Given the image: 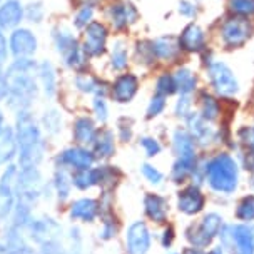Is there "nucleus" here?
Wrapping results in <instances>:
<instances>
[{"instance_id": "1", "label": "nucleus", "mask_w": 254, "mask_h": 254, "mask_svg": "<svg viewBox=\"0 0 254 254\" xmlns=\"http://www.w3.org/2000/svg\"><path fill=\"white\" fill-rule=\"evenodd\" d=\"M201 184L221 199L233 197L241 186V166L231 152L221 151L201 159Z\"/></svg>"}, {"instance_id": "2", "label": "nucleus", "mask_w": 254, "mask_h": 254, "mask_svg": "<svg viewBox=\"0 0 254 254\" xmlns=\"http://www.w3.org/2000/svg\"><path fill=\"white\" fill-rule=\"evenodd\" d=\"M15 137L20 167H37L45 154V140L39 122L29 111L17 112Z\"/></svg>"}, {"instance_id": "3", "label": "nucleus", "mask_w": 254, "mask_h": 254, "mask_svg": "<svg viewBox=\"0 0 254 254\" xmlns=\"http://www.w3.org/2000/svg\"><path fill=\"white\" fill-rule=\"evenodd\" d=\"M226 226V219L221 212H202L197 221L190 222L184 229V239L190 248L207 249L214 244Z\"/></svg>"}, {"instance_id": "4", "label": "nucleus", "mask_w": 254, "mask_h": 254, "mask_svg": "<svg viewBox=\"0 0 254 254\" xmlns=\"http://www.w3.org/2000/svg\"><path fill=\"white\" fill-rule=\"evenodd\" d=\"M8 80L7 104L12 111H29L39 95V84L30 72H5Z\"/></svg>"}, {"instance_id": "5", "label": "nucleus", "mask_w": 254, "mask_h": 254, "mask_svg": "<svg viewBox=\"0 0 254 254\" xmlns=\"http://www.w3.org/2000/svg\"><path fill=\"white\" fill-rule=\"evenodd\" d=\"M52 40L57 54L61 56L64 65H67L72 70H77L80 74L87 67V54L84 52L82 44L65 27H56L52 30Z\"/></svg>"}, {"instance_id": "6", "label": "nucleus", "mask_w": 254, "mask_h": 254, "mask_svg": "<svg viewBox=\"0 0 254 254\" xmlns=\"http://www.w3.org/2000/svg\"><path fill=\"white\" fill-rule=\"evenodd\" d=\"M217 241L229 254H254V224L226 222Z\"/></svg>"}, {"instance_id": "7", "label": "nucleus", "mask_w": 254, "mask_h": 254, "mask_svg": "<svg viewBox=\"0 0 254 254\" xmlns=\"http://www.w3.org/2000/svg\"><path fill=\"white\" fill-rule=\"evenodd\" d=\"M44 189L45 186L37 167H20L19 174H17L15 202L32 207L44 194Z\"/></svg>"}, {"instance_id": "8", "label": "nucleus", "mask_w": 254, "mask_h": 254, "mask_svg": "<svg viewBox=\"0 0 254 254\" xmlns=\"http://www.w3.org/2000/svg\"><path fill=\"white\" fill-rule=\"evenodd\" d=\"M207 196L202 189V184L199 183H188L183 184L178 192H176V209L179 214L186 217H197L202 212H206Z\"/></svg>"}, {"instance_id": "9", "label": "nucleus", "mask_w": 254, "mask_h": 254, "mask_svg": "<svg viewBox=\"0 0 254 254\" xmlns=\"http://www.w3.org/2000/svg\"><path fill=\"white\" fill-rule=\"evenodd\" d=\"M207 79L217 97L231 99L239 92V82L234 72L221 61H211L207 64Z\"/></svg>"}, {"instance_id": "10", "label": "nucleus", "mask_w": 254, "mask_h": 254, "mask_svg": "<svg viewBox=\"0 0 254 254\" xmlns=\"http://www.w3.org/2000/svg\"><path fill=\"white\" fill-rule=\"evenodd\" d=\"M254 27L251 24V20L244 19V17H231L226 19L221 24L219 29V37L221 42L224 44V47L228 49H238L243 47L248 42V39L253 35Z\"/></svg>"}, {"instance_id": "11", "label": "nucleus", "mask_w": 254, "mask_h": 254, "mask_svg": "<svg viewBox=\"0 0 254 254\" xmlns=\"http://www.w3.org/2000/svg\"><path fill=\"white\" fill-rule=\"evenodd\" d=\"M94 162H95L94 152L85 146L67 147L62 152H59L56 157L57 169H65L72 172L90 169L94 166Z\"/></svg>"}, {"instance_id": "12", "label": "nucleus", "mask_w": 254, "mask_h": 254, "mask_svg": "<svg viewBox=\"0 0 254 254\" xmlns=\"http://www.w3.org/2000/svg\"><path fill=\"white\" fill-rule=\"evenodd\" d=\"M126 254H147L152 246V233L146 221H134L126 229Z\"/></svg>"}, {"instance_id": "13", "label": "nucleus", "mask_w": 254, "mask_h": 254, "mask_svg": "<svg viewBox=\"0 0 254 254\" xmlns=\"http://www.w3.org/2000/svg\"><path fill=\"white\" fill-rule=\"evenodd\" d=\"M184 122H186V129L192 135V139L196 140L197 147H209L219 140L217 130L212 127L211 122H207L197 111L190 112L184 119Z\"/></svg>"}, {"instance_id": "14", "label": "nucleus", "mask_w": 254, "mask_h": 254, "mask_svg": "<svg viewBox=\"0 0 254 254\" xmlns=\"http://www.w3.org/2000/svg\"><path fill=\"white\" fill-rule=\"evenodd\" d=\"M25 229L29 231V238L39 246L62 239L61 224L57 221H54L52 217H32V221Z\"/></svg>"}, {"instance_id": "15", "label": "nucleus", "mask_w": 254, "mask_h": 254, "mask_svg": "<svg viewBox=\"0 0 254 254\" xmlns=\"http://www.w3.org/2000/svg\"><path fill=\"white\" fill-rule=\"evenodd\" d=\"M107 37L109 30L102 22H90L84 29L82 49L87 57H101L107 51Z\"/></svg>"}, {"instance_id": "16", "label": "nucleus", "mask_w": 254, "mask_h": 254, "mask_svg": "<svg viewBox=\"0 0 254 254\" xmlns=\"http://www.w3.org/2000/svg\"><path fill=\"white\" fill-rule=\"evenodd\" d=\"M19 169L15 166H7V169L0 176V217L12 214L15 207V186Z\"/></svg>"}, {"instance_id": "17", "label": "nucleus", "mask_w": 254, "mask_h": 254, "mask_svg": "<svg viewBox=\"0 0 254 254\" xmlns=\"http://www.w3.org/2000/svg\"><path fill=\"white\" fill-rule=\"evenodd\" d=\"M37 37L30 29H24V27H17L12 30L10 39H8V49L10 54L15 59L20 57H32L37 52Z\"/></svg>"}, {"instance_id": "18", "label": "nucleus", "mask_w": 254, "mask_h": 254, "mask_svg": "<svg viewBox=\"0 0 254 254\" xmlns=\"http://www.w3.org/2000/svg\"><path fill=\"white\" fill-rule=\"evenodd\" d=\"M139 87V77L127 72V74H121L116 77V80L109 87V94H111L112 101L117 104H129L137 95Z\"/></svg>"}, {"instance_id": "19", "label": "nucleus", "mask_w": 254, "mask_h": 254, "mask_svg": "<svg viewBox=\"0 0 254 254\" xmlns=\"http://www.w3.org/2000/svg\"><path fill=\"white\" fill-rule=\"evenodd\" d=\"M106 17L116 30H126L127 27L132 25L134 22L137 20L139 13L132 3L116 0V2L111 3V5H107Z\"/></svg>"}, {"instance_id": "20", "label": "nucleus", "mask_w": 254, "mask_h": 254, "mask_svg": "<svg viewBox=\"0 0 254 254\" xmlns=\"http://www.w3.org/2000/svg\"><path fill=\"white\" fill-rule=\"evenodd\" d=\"M144 214L154 224H166L169 219V201L166 196L156 192H147L142 199Z\"/></svg>"}, {"instance_id": "21", "label": "nucleus", "mask_w": 254, "mask_h": 254, "mask_svg": "<svg viewBox=\"0 0 254 254\" xmlns=\"http://www.w3.org/2000/svg\"><path fill=\"white\" fill-rule=\"evenodd\" d=\"M25 19V7L20 0H2L0 3V29L15 30Z\"/></svg>"}, {"instance_id": "22", "label": "nucleus", "mask_w": 254, "mask_h": 254, "mask_svg": "<svg viewBox=\"0 0 254 254\" xmlns=\"http://www.w3.org/2000/svg\"><path fill=\"white\" fill-rule=\"evenodd\" d=\"M70 219L80 222H94L101 216V201L94 197H80L75 199L69 207Z\"/></svg>"}, {"instance_id": "23", "label": "nucleus", "mask_w": 254, "mask_h": 254, "mask_svg": "<svg viewBox=\"0 0 254 254\" xmlns=\"http://www.w3.org/2000/svg\"><path fill=\"white\" fill-rule=\"evenodd\" d=\"M179 49L186 52H201L206 49V34L199 25L189 24L178 39Z\"/></svg>"}, {"instance_id": "24", "label": "nucleus", "mask_w": 254, "mask_h": 254, "mask_svg": "<svg viewBox=\"0 0 254 254\" xmlns=\"http://www.w3.org/2000/svg\"><path fill=\"white\" fill-rule=\"evenodd\" d=\"M171 144H172V152H174L176 157H192V156H199L197 154V144L196 140L192 139V135L188 132V129H176L172 132L171 137Z\"/></svg>"}, {"instance_id": "25", "label": "nucleus", "mask_w": 254, "mask_h": 254, "mask_svg": "<svg viewBox=\"0 0 254 254\" xmlns=\"http://www.w3.org/2000/svg\"><path fill=\"white\" fill-rule=\"evenodd\" d=\"M92 149L90 151L94 152L95 159H101V161H106V159H111L116 154V137L114 132L109 129H101L97 130L95 137L92 140Z\"/></svg>"}, {"instance_id": "26", "label": "nucleus", "mask_w": 254, "mask_h": 254, "mask_svg": "<svg viewBox=\"0 0 254 254\" xmlns=\"http://www.w3.org/2000/svg\"><path fill=\"white\" fill-rule=\"evenodd\" d=\"M95 134H97V127H95V122L92 117L80 116L74 121L72 135H74V140L79 146H90Z\"/></svg>"}, {"instance_id": "27", "label": "nucleus", "mask_w": 254, "mask_h": 254, "mask_svg": "<svg viewBox=\"0 0 254 254\" xmlns=\"http://www.w3.org/2000/svg\"><path fill=\"white\" fill-rule=\"evenodd\" d=\"M3 249H5V254H37L29 244V241L24 238L22 229L15 228V226H12L5 233Z\"/></svg>"}, {"instance_id": "28", "label": "nucleus", "mask_w": 254, "mask_h": 254, "mask_svg": "<svg viewBox=\"0 0 254 254\" xmlns=\"http://www.w3.org/2000/svg\"><path fill=\"white\" fill-rule=\"evenodd\" d=\"M75 89L80 90L82 94H92L94 97H106L109 94V87L104 80L97 79V77L85 74V72H80L79 75L75 77Z\"/></svg>"}, {"instance_id": "29", "label": "nucleus", "mask_w": 254, "mask_h": 254, "mask_svg": "<svg viewBox=\"0 0 254 254\" xmlns=\"http://www.w3.org/2000/svg\"><path fill=\"white\" fill-rule=\"evenodd\" d=\"M17 157V137L15 129L5 126L0 132V164H8Z\"/></svg>"}, {"instance_id": "30", "label": "nucleus", "mask_w": 254, "mask_h": 254, "mask_svg": "<svg viewBox=\"0 0 254 254\" xmlns=\"http://www.w3.org/2000/svg\"><path fill=\"white\" fill-rule=\"evenodd\" d=\"M199 114L207 122H216L221 117V102L216 95H212L207 90H202L199 94Z\"/></svg>"}, {"instance_id": "31", "label": "nucleus", "mask_w": 254, "mask_h": 254, "mask_svg": "<svg viewBox=\"0 0 254 254\" xmlns=\"http://www.w3.org/2000/svg\"><path fill=\"white\" fill-rule=\"evenodd\" d=\"M37 75L40 80V85L44 89V94L47 97H54L57 92V74L54 65L49 61H42L40 64H37Z\"/></svg>"}, {"instance_id": "32", "label": "nucleus", "mask_w": 254, "mask_h": 254, "mask_svg": "<svg viewBox=\"0 0 254 254\" xmlns=\"http://www.w3.org/2000/svg\"><path fill=\"white\" fill-rule=\"evenodd\" d=\"M152 51L154 56H156V61L172 62V59L178 57L181 49L179 44L172 37H159L156 40H152Z\"/></svg>"}, {"instance_id": "33", "label": "nucleus", "mask_w": 254, "mask_h": 254, "mask_svg": "<svg viewBox=\"0 0 254 254\" xmlns=\"http://www.w3.org/2000/svg\"><path fill=\"white\" fill-rule=\"evenodd\" d=\"M174 82H176V89H178L179 95H190L197 90V75L194 74L190 69H186V67H181L174 72Z\"/></svg>"}, {"instance_id": "34", "label": "nucleus", "mask_w": 254, "mask_h": 254, "mask_svg": "<svg viewBox=\"0 0 254 254\" xmlns=\"http://www.w3.org/2000/svg\"><path fill=\"white\" fill-rule=\"evenodd\" d=\"M101 219H102V226L101 231H99V238L102 241H111L119 233V221L116 219L114 212L111 211V206H106L102 202H101Z\"/></svg>"}, {"instance_id": "35", "label": "nucleus", "mask_w": 254, "mask_h": 254, "mask_svg": "<svg viewBox=\"0 0 254 254\" xmlns=\"http://www.w3.org/2000/svg\"><path fill=\"white\" fill-rule=\"evenodd\" d=\"M72 178L69 174V171L65 169H57L56 174L52 178V188L56 192L57 199L61 202H65L70 197V190H72Z\"/></svg>"}, {"instance_id": "36", "label": "nucleus", "mask_w": 254, "mask_h": 254, "mask_svg": "<svg viewBox=\"0 0 254 254\" xmlns=\"http://www.w3.org/2000/svg\"><path fill=\"white\" fill-rule=\"evenodd\" d=\"M234 217L238 222L254 224V194H244L236 201Z\"/></svg>"}, {"instance_id": "37", "label": "nucleus", "mask_w": 254, "mask_h": 254, "mask_svg": "<svg viewBox=\"0 0 254 254\" xmlns=\"http://www.w3.org/2000/svg\"><path fill=\"white\" fill-rule=\"evenodd\" d=\"M97 171V179H99V186L109 192L111 189H114V186L119 183L121 179V171L117 169L116 166H109V164H102L95 167Z\"/></svg>"}, {"instance_id": "38", "label": "nucleus", "mask_w": 254, "mask_h": 254, "mask_svg": "<svg viewBox=\"0 0 254 254\" xmlns=\"http://www.w3.org/2000/svg\"><path fill=\"white\" fill-rule=\"evenodd\" d=\"M70 178H72V184H74L75 188L80 189V190H87V189L95 188V186H99L97 171H95L94 166L90 167V169L72 172Z\"/></svg>"}, {"instance_id": "39", "label": "nucleus", "mask_w": 254, "mask_h": 254, "mask_svg": "<svg viewBox=\"0 0 254 254\" xmlns=\"http://www.w3.org/2000/svg\"><path fill=\"white\" fill-rule=\"evenodd\" d=\"M111 69L116 70V72H122L127 69L129 65V54H127V49L126 45L122 42H116L114 47L111 51Z\"/></svg>"}, {"instance_id": "40", "label": "nucleus", "mask_w": 254, "mask_h": 254, "mask_svg": "<svg viewBox=\"0 0 254 254\" xmlns=\"http://www.w3.org/2000/svg\"><path fill=\"white\" fill-rule=\"evenodd\" d=\"M42 129L49 135H57L62 130V116L57 109H47L42 116Z\"/></svg>"}, {"instance_id": "41", "label": "nucleus", "mask_w": 254, "mask_h": 254, "mask_svg": "<svg viewBox=\"0 0 254 254\" xmlns=\"http://www.w3.org/2000/svg\"><path fill=\"white\" fill-rule=\"evenodd\" d=\"M135 61L140 65H152L156 62V56L152 51V40H140L135 44Z\"/></svg>"}, {"instance_id": "42", "label": "nucleus", "mask_w": 254, "mask_h": 254, "mask_svg": "<svg viewBox=\"0 0 254 254\" xmlns=\"http://www.w3.org/2000/svg\"><path fill=\"white\" fill-rule=\"evenodd\" d=\"M228 5L233 15L244 17V19L254 15V0H228Z\"/></svg>"}, {"instance_id": "43", "label": "nucleus", "mask_w": 254, "mask_h": 254, "mask_svg": "<svg viewBox=\"0 0 254 254\" xmlns=\"http://www.w3.org/2000/svg\"><path fill=\"white\" fill-rule=\"evenodd\" d=\"M178 92L176 89V82H174V75L172 74H161L156 80V94L164 95V97H169V95Z\"/></svg>"}, {"instance_id": "44", "label": "nucleus", "mask_w": 254, "mask_h": 254, "mask_svg": "<svg viewBox=\"0 0 254 254\" xmlns=\"http://www.w3.org/2000/svg\"><path fill=\"white\" fill-rule=\"evenodd\" d=\"M140 172H142L144 179H146L149 184L161 186L162 183H164V172H162L161 169H157L156 166L149 164V162L140 166Z\"/></svg>"}, {"instance_id": "45", "label": "nucleus", "mask_w": 254, "mask_h": 254, "mask_svg": "<svg viewBox=\"0 0 254 254\" xmlns=\"http://www.w3.org/2000/svg\"><path fill=\"white\" fill-rule=\"evenodd\" d=\"M90 22H94V7L92 5H84L80 7L79 10L75 13V19H74V25L77 29L84 30Z\"/></svg>"}, {"instance_id": "46", "label": "nucleus", "mask_w": 254, "mask_h": 254, "mask_svg": "<svg viewBox=\"0 0 254 254\" xmlns=\"http://www.w3.org/2000/svg\"><path fill=\"white\" fill-rule=\"evenodd\" d=\"M167 97L164 95H159V94H154L152 99L149 101V106H147V117L149 119H154V117L161 116L164 112V109L167 106Z\"/></svg>"}, {"instance_id": "47", "label": "nucleus", "mask_w": 254, "mask_h": 254, "mask_svg": "<svg viewBox=\"0 0 254 254\" xmlns=\"http://www.w3.org/2000/svg\"><path fill=\"white\" fill-rule=\"evenodd\" d=\"M139 144H140V147H142V151L147 157H156L162 151L161 142H159L156 137H149V135H146V137H140Z\"/></svg>"}, {"instance_id": "48", "label": "nucleus", "mask_w": 254, "mask_h": 254, "mask_svg": "<svg viewBox=\"0 0 254 254\" xmlns=\"http://www.w3.org/2000/svg\"><path fill=\"white\" fill-rule=\"evenodd\" d=\"M238 142L244 149H253L254 151V124L253 126H243L238 130Z\"/></svg>"}, {"instance_id": "49", "label": "nucleus", "mask_w": 254, "mask_h": 254, "mask_svg": "<svg viewBox=\"0 0 254 254\" xmlns=\"http://www.w3.org/2000/svg\"><path fill=\"white\" fill-rule=\"evenodd\" d=\"M44 5L42 2H32L25 7V19L32 24H40L44 20Z\"/></svg>"}, {"instance_id": "50", "label": "nucleus", "mask_w": 254, "mask_h": 254, "mask_svg": "<svg viewBox=\"0 0 254 254\" xmlns=\"http://www.w3.org/2000/svg\"><path fill=\"white\" fill-rule=\"evenodd\" d=\"M190 112H192V99H190V95H179L178 102L174 106V114L181 117V119H186Z\"/></svg>"}, {"instance_id": "51", "label": "nucleus", "mask_w": 254, "mask_h": 254, "mask_svg": "<svg viewBox=\"0 0 254 254\" xmlns=\"http://www.w3.org/2000/svg\"><path fill=\"white\" fill-rule=\"evenodd\" d=\"M134 135V129H132V121L129 119H119L117 121V137H119L121 142H129Z\"/></svg>"}, {"instance_id": "52", "label": "nucleus", "mask_w": 254, "mask_h": 254, "mask_svg": "<svg viewBox=\"0 0 254 254\" xmlns=\"http://www.w3.org/2000/svg\"><path fill=\"white\" fill-rule=\"evenodd\" d=\"M92 111L95 114V119H97L99 122H106L107 117H109V107H107L106 97H94Z\"/></svg>"}, {"instance_id": "53", "label": "nucleus", "mask_w": 254, "mask_h": 254, "mask_svg": "<svg viewBox=\"0 0 254 254\" xmlns=\"http://www.w3.org/2000/svg\"><path fill=\"white\" fill-rule=\"evenodd\" d=\"M236 159H238L241 169L248 171L249 174L254 172V151H253V149L241 147V151H239V157H236Z\"/></svg>"}, {"instance_id": "54", "label": "nucleus", "mask_w": 254, "mask_h": 254, "mask_svg": "<svg viewBox=\"0 0 254 254\" xmlns=\"http://www.w3.org/2000/svg\"><path fill=\"white\" fill-rule=\"evenodd\" d=\"M174 241H176V229L174 226L171 224H166L164 228H162L161 234H159V243H161V246L164 249H171L174 246Z\"/></svg>"}, {"instance_id": "55", "label": "nucleus", "mask_w": 254, "mask_h": 254, "mask_svg": "<svg viewBox=\"0 0 254 254\" xmlns=\"http://www.w3.org/2000/svg\"><path fill=\"white\" fill-rule=\"evenodd\" d=\"M8 54H10V49H8L7 37H5V34H3V30L0 29V69L7 64Z\"/></svg>"}, {"instance_id": "56", "label": "nucleus", "mask_w": 254, "mask_h": 254, "mask_svg": "<svg viewBox=\"0 0 254 254\" xmlns=\"http://www.w3.org/2000/svg\"><path fill=\"white\" fill-rule=\"evenodd\" d=\"M196 5L194 3H190V2H181L179 3V13L181 15H184V17H194L196 15Z\"/></svg>"}, {"instance_id": "57", "label": "nucleus", "mask_w": 254, "mask_h": 254, "mask_svg": "<svg viewBox=\"0 0 254 254\" xmlns=\"http://www.w3.org/2000/svg\"><path fill=\"white\" fill-rule=\"evenodd\" d=\"M8 94V80H7V74L0 69V102L5 101Z\"/></svg>"}, {"instance_id": "58", "label": "nucleus", "mask_w": 254, "mask_h": 254, "mask_svg": "<svg viewBox=\"0 0 254 254\" xmlns=\"http://www.w3.org/2000/svg\"><path fill=\"white\" fill-rule=\"evenodd\" d=\"M206 253H207V254H229L228 251H226V248L222 246V244H219V243H217V244H212L211 248H207V249H206Z\"/></svg>"}, {"instance_id": "59", "label": "nucleus", "mask_w": 254, "mask_h": 254, "mask_svg": "<svg viewBox=\"0 0 254 254\" xmlns=\"http://www.w3.org/2000/svg\"><path fill=\"white\" fill-rule=\"evenodd\" d=\"M183 254H207L206 249H199V248H186Z\"/></svg>"}, {"instance_id": "60", "label": "nucleus", "mask_w": 254, "mask_h": 254, "mask_svg": "<svg viewBox=\"0 0 254 254\" xmlns=\"http://www.w3.org/2000/svg\"><path fill=\"white\" fill-rule=\"evenodd\" d=\"M3 127H5V116H3L2 109H0V132L3 130Z\"/></svg>"}, {"instance_id": "61", "label": "nucleus", "mask_w": 254, "mask_h": 254, "mask_svg": "<svg viewBox=\"0 0 254 254\" xmlns=\"http://www.w3.org/2000/svg\"><path fill=\"white\" fill-rule=\"evenodd\" d=\"M249 186H251L253 194H254V172H251V178H249Z\"/></svg>"}, {"instance_id": "62", "label": "nucleus", "mask_w": 254, "mask_h": 254, "mask_svg": "<svg viewBox=\"0 0 254 254\" xmlns=\"http://www.w3.org/2000/svg\"><path fill=\"white\" fill-rule=\"evenodd\" d=\"M0 254H5V249H3V244H0Z\"/></svg>"}, {"instance_id": "63", "label": "nucleus", "mask_w": 254, "mask_h": 254, "mask_svg": "<svg viewBox=\"0 0 254 254\" xmlns=\"http://www.w3.org/2000/svg\"><path fill=\"white\" fill-rule=\"evenodd\" d=\"M169 254H183V253H169Z\"/></svg>"}, {"instance_id": "64", "label": "nucleus", "mask_w": 254, "mask_h": 254, "mask_svg": "<svg viewBox=\"0 0 254 254\" xmlns=\"http://www.w3.org/2000/svg\"><path fill=\"white\" fill-rule=\"evenodd\" d=\"M253 104H254V99H253Z\"/></svg>"}]
</instances>
